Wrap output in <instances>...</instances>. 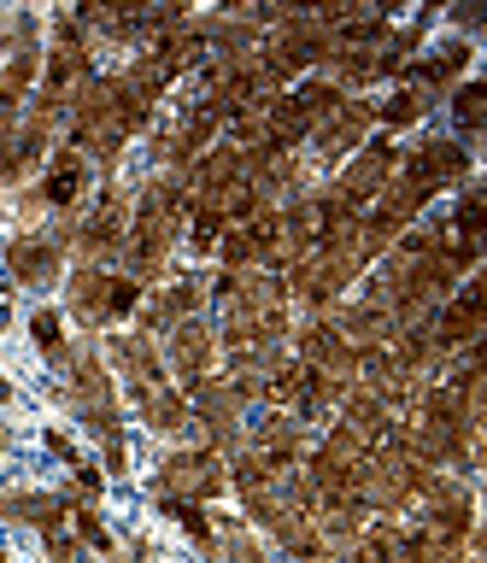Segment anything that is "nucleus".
Listing matches in <instances>:
<instances>
[{
  "label": "nucleus",
  "mask_w": 487,
  "mask_h": 563,
  "mask_svg": "<svg viewBox=\"0 0 487 563\" xmlns=\"http://www.w3.org/2000/svg\"><path fill=\"white\" fill-rule=\"evenodd\" d=\"M65 505H71V499H65ZM65 528L77 534L82 552H100V558L118 552V534H112V522H107V510H100V505H71V510H65Z\"/></svg>",
  "instance_id": "obj_24"
},
{
  "label": "nucleus",
  "mask_w": 487,
  "mask_h": 563,
  "mask_svg": "<svg viewBox=\"0 0 487 563\" xmlns=\"http://www.w3.org/2000/svg\"><path fill=\"white\" fill-rule=\"evenodd\" d=\"M130 211H135V188L107 176L82 200V211H71V258L77 264H118L124 235H130Z\"/></svg>",
  "instance_id": "obj_3"
},
{
  "label": "nucleus",
  "mask_w": 487,
  "mask_h": 563,
  "mask_svg": "<svg viewBox=\"0 0 487 563\" xmlns=\"http://www.w3.org/2000/svg\"><path fill=\"white\" fill-rule=\"evenodd\" d=\"M65 258H71V218H54L47 229H12L0 241V264H7L12 294H47L65 282Z\"/></svg>",
  "instance_id": "obj_4"
},
{
  "label": "nucleus",
  "mask_w": 487,
  "mask_h": 563,
  "mask_svg": "<svg viewBox=\"0 0 487 563\" xmlns=\"http://www.w3.org/2000/svg\"><path fill=\"white\" fill-rule=\"evenodd\" d=\"M59 376H65V405H71V417L95 440L124 429V394H118L112 369H107V358H100V334H82V341L71 346V364H65Z\"/></svg>",
  "instance_id": "obj_2"
},
{
  "label": "nucleus",
  "mask_w": 487,
  "mask_h": 563,
  "mask_svg": "<svg viewBox=\"0 0 487 563\" xmlns=\"http://www.w3.org/2000/svg\"><path fill=\"white\" fill-rule=\"evenodd\" d=\"M65 510H71V505H65L59 487H24V482H19L0 522H24V528H36V534H42V528H59V522H65Z\"/></svg>",
  "instance_id": "obj_22"
},
{
  "label": "nucleus",
  "mask_w": 487,
  "mask_h": 563,
  "mask_svg": "<svg viewBox=\"0 0 487 563\" xmlns=\"http://www.w3.org/2000/svg\"><path fill=\"white\" fill-rule=\"evenodd\" d=\"M476 65V42L464 35H441V42H423V53L406 65V82H423L434 100H446V88H458Z\"/></svg>",
  "instance_id": "obj_16"
},
{
  "label": "nucleus",
  "mask_w": 487,
  "mask_h": 563,
  "mask_svg": "<svg viewBox=\"0 0 487 563\" xmlns=\"http://www.w3.org/2000/svg\"><path fill=\"white\" fill-rule=\"evenodd\" d=\"M218 545H223V563H270L258 528L241 517H223V510H218Z\"/></svg>",
  "instance_id": "obj_25"
},
{
  "label": "nucleus",
  "mask_w": 487,
  "mask_h": 563,
  "mask_svg": "<svg viewBox=\"0 0 487 563\" xmlns=\"http://www.w3.org/2000/svg\"><path fill=\"white\" fill-rule=\"evenodd\" d=\"M159 358H165V376L177 382V387H195L206 376H218V369H223L218 329L206 323V317H188V323L159 334Z\"/></svg>",
  "instance_id": "obj_12"
},
{
  "label": "nucleus",
  "mask_w": 487,
  "mask_h": 563,
  "mask_svg": "<svg viewBox=\"0 0 487 563\" xmlns=\"http://www.w3.org/2000/svg\"><path fill=\"white\" fill-rule=\"evenodd\" d=\"M329 323H335V334H341V341L353 346V352L388 346V334H394L388 306H376V299H364V294L341 299V306H329Z\"/></svg>",
  "instance_id": "obj_17"
},
{
  "label": "nucleus",
  "mask_w": 487,
  "mask_h": 563,
  "mask_svg": "<svg viewBox=\"0 0 487 563\" xmlns=\"http://www.w3.org/2000/svg\"><path fill=\"white\" fill-rule=\"evenodd\" d=\"M394 170H399V141L376 130L353 158H346V165H335V176H329V194H335L346 211H370V200L394 183Z\"/></svg>",
  "instance_id": "obj_8"
},
{
  "label": "nucleus",
  "mask_w": 487,
  "mask_h": 563,
  "mask_svg": "<svg viewBox=\"0 0 487 563\" xmlns=\"http://www.w3.org/2000/svg\"><path fill=\"white\" fill-rule=\"evenodd\" d=\"M206 271H170L165 282H153V288L142 294V311H135V329L153 334L159 341L165 329L188 323V317H206Z\"/></svg>",
  "instance_id": "obj_10"
},
{
  "label": "nucleus",
  "mask_w": 487,
  "mask_h": 563,
  "mask_svg": "<svg viewBox=\"0 0 487 563\" xmlns=\"http://www.w3.org/2000/svg\"><path fill=\"white\" fill-rule=\"evenodd\" d=\"M30 346H36V358L47 364V369H65V364H71V346H77V334H71V323H65V311L59 306H47V299H42V306L36 311H30Z\"/></svg>",
  "instance_id": "obj_20"
},
{
  "label": "nucleus",
  "mask_w": 487,
  "mask_h": 563,
  "mask_svg": "<svg viewBox=\"0 0 487 563\" xmlns=\"http://www.w3.org/2000/svg\"><path fill=\"white\" fill-rule=\"evenodd\" d=\"M446 118H452V141H464L476 153V141L487 135V82L464 77L458 88H446Z\"/></svg>",
  "instance_id": "obj_21"
},
{
  "label": "nucleus",
  "mask_w": 487,
  "mask_h": 563,
  "mask_svg": "<svg viewBox=\"0 0 487 563\" xmlns=\"http://www.w3.org/2000/svg\"><path fill=\"white\" fill-rule=\"evenodd\" d=\"M100 475H107V482H124L130 475V434L124 429L100 440Z\"/></svg>",
  "instance_id": "obj_27"
},
{
  "label": "nucleus",
  "mask_w": 487,
  "mask_h": 563,
  "mask_svg": "<svg viewBox=\"0 0 487 563\" xmlns=\"http://www.w3.org/2000/svg\"><path fill=\"white\" fill-rule=\"evenodd\" d=\"M370 135H376V106L364 100V95H346V100L335 106V112H329V118L318 123V130H311L306 153L318 158V165L335 170V165H346V158H353Z\"/></svg>",
  "instance_id": "obj_13"
},
{
  "label": "nucleus",
  "mask_w": 487,
  "mask_h": 563,
  "mask_svg": "<svg viewBox=\"0 0 487 563\" xmlns=\"http://www.w3.org/2000/svg\"><path fill=\"white\" fill-rule=\"evenodd\" d=\"M59 493H65L71 505H100V493H107V475H100V464H89V457H77Z\"/></svg>",
  "instance_id": "obj_26"
},
{
  "label": "nucleus",
  "mask_w": 487,
  "mask_h": 563,
  "mask_svg": "<svg viewBox=\"0 0 487 563\" xmlns=\"http://www.w3.org/2000/svg\"><path fill=\"white\" fill-rule=\"evenodd\" d=\"M100 563H135V558L124 552V545H118V552H112V558H100Z\"/></svg>",
  "instance_id": "obj_33"
},
{
  "label": "nucleus",
  "mask_w": 487,
  "mask_h": 563,
  "mask_svg": "<svg viewBox=\"0 0 487 563\" xmlns=\"http://www.w3.org/2000/svg\"><path fill=\"white\" fill-rule=\"evenodd\" d=\"M241 446H247L270 475H288V470H300L311 434H306V422L294 411H258L253 429H241Z\"/></svg>",
  "instance_id": "obj_15"
},
{
  "label": "nucleus",
  "mask_w": 487,
  "mask_h": 563,
  "mask_svg": "<svg viewBox=\"0 0 487 563\" xmlns=\"http://www.w3.org/2000/svg\"><path fill=\"white\" fill-rule=\"evenodd\" d=\"M7 329H12V299L0 294V334H7Z\"/></svg>",
  "instance_id": "obj_30"
},
{
  "label": "nucleus",
  "mask_w": 487,
  "mask_h": 563,
  "mask_svg": "<svg viewBox=\"0 0 487 563\" xmlns=\"http://www.w3.org/2000/svg\"><path fill=\"white\" fill-rule=\"evenodd\" d=\"M7 200H12V194H7V188H0V229H7Z\"/></svg>",
  "instance_id": "obj_34"
},
{
  "label": "nucleus",
  "mask_w": 487,
  "mask_h": 563,
  "mask_svg": "<svg viewBox=\"0 0 487 563\" xmlns=\"http://www.w3.org/2000/svg\"><path fill=\"white\" fill-rule=\"evenodd\" d=\"M399 183H411L423 200L434 206L441 194H458L464 183H476V153L452 135H423L411 147H399Z\"/></svg>",
  "instance_id": "obj_5"
},
{
  "label": "nucleus",
  "mask_w": 487,
  "mask_h": 563,
  "mask_svg": "<svg viewBox=\"0 0 487 563\" xmlns=\"http://www.w3.org/2000/svg\"><path fill=\"white\" fill-rule=\"evenodd\" d=\"M0 294H7V299H12V282H7V264H0Z\"/></svg>",
  "instance_id": "obj_35"
},
{
  "label": "nucleus",
  "mask_w": 487,
  "mask_h": 563,
  "mask_svg": "<svg viewBox=\"0 0 487 563\" xmlns=\"http://www.w3.org/2000/svg\"><path fill=\"white\" fill-rule=\"evenodd\" d=\"M42 446H47V457H59L65 470H71L77 457H82V452H77V434H71V429H42Z\"/></svg>",
  "instance_id": "obj_29"
},
{
  "label": "nucleus",
  "mask_w": 487,
  "mask_h": 563,
  "mask_svg": "<svg viewBox=\"0 0 487 563\" xmlns=\"http://www.w3.org/2000/svg\"><path fill=\"white\" fill-rule=\"evenodd\" d=\"M7 452H12V429L0 422V457H7Z\"/></svg>",
  "instance_id": "obj_31"
},
{
  "label": "nucleus",
  "mask_w": 487,
  "mask_h": 563,
  "mask_svg": "<svg viewBox=\"0 0 487 563\" xmlns=\"http://www.w3.org/2000/svg\"><path fill=\"white\" fill-rule=\"evenodd\" d=\"M423 334H429V346L441 352V358L482 346V334H487V282H482V271H476V276H464L458 288H452L441 306L429 311Z\"/></svg>",
  "instance_id": "obj_7"
},
{
  "label": "nucleus",
  "mask_w": 487,
  "mask_h": 563,
  "mask_svg": "<svg viewBox=\"0 0 487 563\" xmlns=\"http://www.w3.org/2000/svg\"><path fill=\"white\" fill-rule=\"evenodd\" d=\"M0 563H12V552H7V540H0Z\"/></svg>",
  "instance_id": "obj_36"
},
{
  "label": "nucleus",
  "mask_w": 487,
  "mask_h": 563,
  "mask_svg": "<svg viewBox=\"0 0 487 563\" xmlns=\"http://www.w3.org/2000/svg\"><path fill=\"white\" fill-rule=\"evenodd\" d=\"M36 194L47 200L54 218H71V211H82V200L95 194V165L71 147V141H54L47 165L36 170Z\"/></svg>",
  "instance_id": "obj_14"
},
{
  "label": "nucleus",
  "mask_w": 487,
  "mask_h": 563,
  "mask_svg": "<svg viewBox=\"0 0 487 563\" xmlns=\"http://www.w3.org/2000/svg\"><path fill=\"white\" fill-rule=\"evenodd\" d=\"M42 552H47V563H82V545H77V534L71 528H42Z\"/></svg>",
  "instance_id": "obj_28"
},
{
  "label": "nucleus",
  "mask_w": 487,
  "mask_h": 563,
  "mask_svg": "<svg viewBox=\"0 0 487 563\" xmlns=\"http://www.w3.org/2000/svg\"><path fill=\"white\" fill-rule=\"evenodd\" d=\"M0 405H12V376H0Z\"/></svg>",
  "instance_id": "obj_32"
},
{
  "label": "nucleus",
  "mask_w": 487,
  "mask_h": 563,
  "mask_svg": "<svg viewBox=\"0 0 487 563\" xmlns=\"http://www.w3.org/2000/svg\"><path fill=\"white\" fill-rule=\"evenodd\" d=\"M223 229H230V218H223V200H195V206H188V223H182V246H188L195 258H218Z\"/></svg>",
  "instance_id": "obj_23"
},
{
  "label": "nucleus",
  "mask_w": 487,
  "mask_h": 563,
  "mask_svg": "<svg viewBox=\"0 0 487 563\" xmlns=\"http://www.w3.org/2000/svg\"><path fill=\"white\" fill-rule=\"evenodd\" d=\"M135 417H142V429L147 434H159V440H182V434H195V411H188V394L177 382H159V387H147V394H135Z\"/></svg>",
  "instance_id": "obj_18"
},
{
  "label": "nucleus",
  "mask_w": 487,
  "mask_h": 563,
  "mask_svg": "<svg viewBox=\"0 0 487 563\" xmlns=\"http://www.w3.org/2000/svg\"><path fill=\"white\" fill-rule=\"evenodd\" d=\"M100 358H107V369H112V382H118V394H124V399L170 382L165 358H159V341L142 334V329H107V334H100Z\"/></svg>",
  "instance_id": "obj_11"
},
{
  "label": "nucleus",
  "mask_w": 487,
  "mask_h": 563,
  "mask_svg": "<svg viewBox=\"0 0 487 563\" xmlns=\"http://www.w3.org/2000/svg\"><path fill=\"white\" fill-rule=\"evenodd\" d=\"M65 323H77L82 334H107V329H124L135 323V311H142V282L124 276L118 264H71L65 271Z\"/></svg>",
  "instance_id": "obj_1"
},
{
  "label": "nucleus",
  "mask_w": 487,
  "mask_h": 563,
  "mask_svg": "<svg viewBox=\"0 0 487 563\" xmlns=\"http://www.w3.org/2000/svg\"><path fill=\"white\" fill-rule=\"evenodd\" d=\"M258 53H265L288 82H300V77H311V70H323V59L335 53V42H329V30L318 24V12L294 7V18H283L276 30H265V47Z\"/></svg>",
  "instance_id": "obj_9"
},
{
  "label": "nucleus",
  "mask_w": 487,
  "mask_h": 563,
  "mask_svg": "<svg viewBox=\"0 0 487 563\" xmlns=\"http://www.w3.org/2000/svg\"><path fill=\"white\" fill-rule=\"evenodd\" d=\"M153 499H188V505H218L223 493H230V470H223L218 452L206 446H170L159 457V470H153Z\"/></svg>",
  "instance_id": "obj_6"
},
{
  "label": "nucleus",
  "mask_w": 487,
  "mask_h": 563,
  "mask_svg": "<svg viewBox=\"0 0 487 563\" xmlns=\"http://www.w3.org/2000/svg\"><path fill=\"white\" fill-rule=\"evenodd\" d=\"M370 106H376V130L399 141L406 130H417V123L434 112V95H429L423 82H406V77H399V82L388 88V100H370Z\"/></svg>",
  "instance_id": "obj_19"
}]
</instances>
